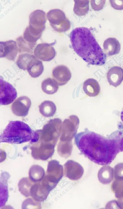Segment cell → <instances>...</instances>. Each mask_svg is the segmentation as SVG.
<instances>
[{
	"instance_id": "cell-1",
	"label": "cell",
	"mask_w": 123,
	"mask_h": 209,
	"mask_svg": "<svg viewBox=\"0 0 123 209\" xmlns=\"http://www.w3.org/2000/svg\"><path fill=\"white\" fill-rule=\"evenodd\" d=\"M74 141L81 153L98 164H109L116 156L117 145L110 135L105 137L86 128L75 134Z\"/></svg>"
},
{
	"instance_id": "cell-2",
	"label": "cell",
	"mask_w": 123,
	"mask_h": 209,
	"mask_svg": "<svg viewBox=\"0 0 123 209\" xmlns=\"http://www.w3.org/2000/svg\"><path fill=\"white\" fill-rule=\"evenodd\" d=\"M70 38L74 51L86 62L98 66L105 63L106 55L89 29L76 28L71 32Z\"/></svg>"
},
{
	"instance_id": "cell-3",
	"label": "cell",
	"mask_w": 123,
	"mask_h": 209,
	"mask_svg": "<svg viewBox=\"0 0 123 209\" xmlns=\"http://www.w3.org/2000/svg\"><path fill=\"white\" fill-rule=\"evenodd\" d=\"M62 122L59 118L50 120L42 129L36 131L38 135L37 142L31 143V154L36 160H45L53 154L54 148L61 134Z\"/></svg>"
},
{
	"instance_id": "cell-4",
	"label": "cell",
	"mask_w": 123,
	"mask_h": 209,
	"mask_svg": "<svg viewBox=\"0 0 123 209\" xmlns=\"http://www.w3.org/2000/svg\"><path fill=\"white\" fill-rule=\"evenodd\" d=\"M0 142L18 144L29 141L31 143L37 141L38 133L23 122L11 121L0 136Z\"/></svg>"
},
{
	"instance_id": "cell-5",
	"label": "cell",
	"mask_w": 123,
	"mask_h": 209,
	"mask_svg": "<svg viewBox=\"0 0 123 209\" xmlns=\"http://www.w3.org/2000/svg\"><path fill=\"white\" fill-rule=\"evenodd\" d=\"M46 20L45 13L43 11L37 10L32 12L29 16V25L24 32L26 38L31 42H36L45 28Z\"/></svg>"
},
{
	"instance_id": "cell-6",
	"label": "cell",
	"mask_w": 123,
	"mask_h": 209,
	"mask_svg": "<svg viewBox=\"0 0 123 209\" xmlns=\"http://www.w3.org/2000/svg\"><path fill=\"white\" fill-rule=\"evenodd\" d=\"M46 16L50 25L56 31L64 32L69 29L70 22L61 10L58 9L50 10L47 13Z\"/></svg>"
},
{
	"instance_id": "cell-7",
	"label": "cell",
	"mask_w": 123,
	"mask_h": 209,
	"mask_svg": "<svg viewBox=\"0 0 123 209\" xmlns=\"http://www.w3.org/2000/svg\"><path fill=\"white\" fill-rule=\"evenodd\" d=\"M0 103L1 105L10 104L17 97L16 89L10 83L0 79Z\"/></svg>"
},
{
	"instance_id": "cell-8",
	"label": "cell",
	"mask_w": 123,
	"mask_h": 209,
	"mask_svg": "<svg viewBox=\"0 0 123 209\" xmlns=\"http://www.w3.org/2000/svg\"><path fill=\"white\" fill-rule=\"evenodd\" d=\"M64 176L71 180H79L84 173V170L82 166L73 160H68L64 165Z\"/></svg>"
},
{
	"instance_id": "cell-9",
	"label": "cell",
	"mask_w": 123,
	"mask_h": 209,
	"mask_svg": "<svg viewBox=\"0 0 123 209\" xmlns=\"http://www.w3.org/2000/svg\"><path fill=\"white\" fill-rule=\"evenodd\" d=\"M46 175L45 176L50 182L57 184L63 176L62 165L56 160H52L48 164Z\"/></svg>"
},
{
	"instance_id": "cell-10",
	"label": "cell",
	"mask_w": 123,
	"mask_h": 209,
	"mask_svg": "<svg viewBox=\"0 0 123 209\" xmlns=\"http://www.w3.org/2000/svg\"><path fill=\"white\" fill-rule=\"evenodd\" d=\"M35 57L43 61H49L55 57L56 52L51 44H39L35 47L34 51Z\"/></svg>"
},
{
	"instance_id": "cell-11",
	"label": "cell",
	"mask_w": 123,
	"mask_h": 209,
	"mask_svg": "<svg viewBox=\"0 0 123 209\" xmlns=\"http://www.w3.org/2000/svg\"><path fill=\"white\" fill-rule=\"evenodd\" d=\"M31 101L26 96H22L17 98L12 103L11 109L17 116L25 117L28 114L31 105Z\"/></svg>"
},
{
	"instance_id": "cell-12",
	"label": "cell",
	"mask_w": 123,
	"mask_h": 209,
	"mask_svg": "<svg viewBox=\"0 0 123 209\" xmlns=\"http://www.w3.org/2000/svg\"><path fill=\"white\" fill-rule=\"evenodd\" d=\"M0 57H5L8 60L15 61L19 49L16 41L10 40L0 41Z\"/></svg>"
},
{
	"instance_id": "cell-13",
	"label": "cell",
	"mask_w": 123,
	"mask_h": 209,
	"mask_svg": "<svg viewBox=\"0 0 123 209\" xmlns=\"http://www.w3.org/2000/svg\"><path fill=\"white\" fill-rule=\"evenodd\" d=\"M52 76L59 86L66 84L71 79L72 74L68 68L64 65H58L53 70Z\"/></svg>"
},
{
	"instance_id": "cell-14",
	"label": "cell",
	"mask_w": 123,
	"mask_h": 209,
	"mask_svg": "<svg viewBox=\"0 0 123 209\" xmlns=\"http://www.w3.org/2000/svg\"><path fill=\"white\" fill-rule=\"evenodd\" d=\"M51 190L41 181L35 183L32 186L30 190V196L36 201L43 202L46 199Z\"/></svg>"
},
{
	"instance_id": "cell-15",
	"label": "cell",
	"mask_w": 123,
	"mask_h": 209,
	"mask_svg": "<svg viewBox=\"0 0 123 209\" xmlns=\"http://www.w3.org/2000/svg\"><path fill=\"white\" fill-rule=\"evenodd\" d=\"M79 124V120L77 116L72 115L69 116L68 118L65 119L62 123V135H72L73 137L75 135Z\"/></svg>"
},
{
	"instance_id": "cell-16",
	"label": "cell",
	"mask_w": 123,
	"mask_h": 209,
	"mask_svg": "<svg viewBox=\"0 0 123 209\" xmlns=\"http://www.w3.org/2000/svg\"><path fill=\"white\" fill-rule=\"evenodd\" d=\"M107 78L110 85L117 87L123 81V69L118 66L111 67L107 73Z\"/></svg>"
},
{
	"instance_id": "cell-17",
	"label": "cell",
	"mask_w": 123,
	"mask_h": 209,
	"mask_svg": "<svg viewBox=\"0 0 123 209\" xmlns=\"http://www.w3.org/2000/svg\"><path fill=\"white\" fill-rule=\"evenodd\" d=\"M83 89L87 95L90 97H94L98 95L100 89L98 81L94 79L90 78L84 81Z\"/></svg>"
},
{
	"instance_id": "cell-18",
	"label": "cell",
	"mask_w": 123,
	"mask_h": 209,
	"mask_svg": "<svg viewBox=\"0 0 123 209\" xmlns=\"http://www.w3.org/2000/svg\"><path fill=\"white\" fill-rule=\"evenodd\" d=\"M103 46L105 52L109 56L118 54L121 49L119 42L115 38H109L106 39L104 41Z\"/></svg>"
},
{
	"instance_id": "cell-19",
	"label": "cell",
	"mask_w": 123,
	"mask_h": 209,
	"mask_svg": "<svg viewBox=\"0 0 123 209\" xmlns=\"http://www.w3.org/2000/svg\"><path fill=\"white\" fill-rule=\"evenodd\" d=\"M114 169L108 165L103 166L99 170L98 177L99 182L104 184L110 183L113 180Z\"/></svg>"
},
{
	"instance_id": "cell-20",
	"label": "cell",
	"mask_w": 123,
	"mask_h": 209,
	"mask_svg": "<svg viewBox=\"0 0 123 209\" xmlns=\"http://www.w3.org/2000/svg\"><path fill=\"white\" fill-rule=\"evenodd\" d=\"M45 172L44 169L38 165H33L30 167L29 172L30 180L36 183L41 181L44 177Z\"/></svg>"
},
{
	"instance_id": "cell-21",
	"label": "cell",
	"mask_w": 123,
	"mask_h": 209,
	"mask_svg": "<svg viewBox=\"0 0 123 209\" xmlns=\"http://www.w3.org/2000/svg\"><path fill=\"white\" fill-rule=\"evenodd\" d=\"M41 114L45 117L53 116L55 114L56 108L55 103L49 101H45L42 102L39 106Z\"/></svg>"
},
{
	"instance_id": "cell-22",
	"label": "cell",
	"mask_w": 123,
	"mask_h": 209,
	"mask_svg": "<svg viewBox=\"0 0 123 209\" xmlns=\"http://www.w3.org/2000/svg\"><path fill=\"white\" fill-rule=\"evenodd\" d=\"M43 70L42 62L36 58L30 63L27 70L32 77L37 78L42 74Z\"/></svg>"
},
{
	"instance_id": "cell-23",
	"label": "cell",
	"mask_w": 123,
	"mask_h": 209,
	"mask_svg": "<svg viewBox=\"0 0 123 209\" xmlns=\"http://www.w3.org/2000/svg\"><path fill=\"white\" fill-rule=\"evenodd\" d=\"M59 85L53 79L48 78L44 80L42 83L41 88L43 91L49 95L55 94L57 91Z\"/></svg>"
},
{
	"instance_id": "cell-24",
	"label": "cell",
	"mask_w": 123,
	"mask_h": 209,
	"mask_svg": "<svg viewBox=\"0 0 123 209\" xmlns=\"http://www.w3.org/2000/svg\"><path fill=\"white\" fill-rule=\"evenodd\" d=\"M36 58L33 55L23 53L19 55L17 60L16 64L20 69L26 70L30 63Z\"/></svg>"
},
{
	"instance_id": "cell-25",
	"label": "cell",
	"mask_w": 123,
	"mask_h": 209,
	"mask_svg": "<svg viewBox=\"0 0 123 209\" xmlns=\"http://www.w3.org/2000/svg\"><path fill=\"white\" fill-rule=\"evenodd\" d=\"M34 183L28 177L23 178L20 180L18 184L19 190L26 197L30 196L31 189Z\"/></svg>"
},
{
	"instance_id": "cell-26",
	"label": "cell",
	"mask_w": 123,
	"mask_h": 209,
	"mask_svg": "<svg viewBox=\"0 0 123 209\" xmlns=\"http://www.w3.org/2000/svg\"><path fill=\"white\" fill-rule=\"evenodd\" d=\"M75 2L74 11L79 16L85 15L89 10L88 0H74Z\"/></svg>"
},
{
	"instance_id": "cell-27",
	"label": "cell",
	"mask_w": 123,
	"mask_h": 209,
	"mask_svg": "<svg viewBox=\"0 0 123 209\" xmlns=\"http://www.w3.org/2000/svg\"><path fill=\"white\" fill-rule=\"evenodd\" d=\"M19 47V53L22 52H29L31 51L35 44L29 43L26 41L22 37H19L16 39Z\"/></svg>"
},
{
	"instance_id": "cell-28",
	"label": "cell",
	"mask_w": 123,
	"mask_h": 209,
	"mask_svg": "<svg viewBox=\"0 0 123 209\" xmlns=\"http://www.w3.org/2000/svg\"><path fill=\"white\" fill-rule=\"evenodd\" d=\"M111 189L118 199L123 198V180H116L113 182Z\"/></svg>"
},
{
	"instance_id": "cell-29",
	"label": "cell",
	"mask_w": 123,
	"mask_h": 209,
	"mask_svg": "<svg viewBox=\"0 0 123 209\" xmlns=\"http://www.w3.org/2000/svg\"><path fill=\"white\" fill-rule=\"evenodd\" d=\"M41 204L40 202L36 201L33 198H28L22 203V209H40Z\"/></svg>"
},
{
	"instance_id": "cell-30",
	"label": "cell",
	"mask_w": 123,
	"mask_h": 209,
	"mask_svg": "<svg viewBox=\"0 0 123 209\" xmlns=\"http://www.w3.org/2000/svg\"><path fill=\"white\" fill-rule=\"evenodd\" d=\"M114 178L116 180H123V163L117 165L114 170Z\"/></svg>"
},
{
	"instance_id": "cell-31",
	"label": "cell",
	"mask_w": 123,
	"mask_h": 209,
	"mask_svg": "<svg viewBox=\"0 0 123 209\" xmlns=\"http://www.w3.org/2000/svg\"><path fill=\"white\" fill-rule=\"evenodd\" d=\"M112 6L114 9L121 10L123 9V0H110Z\"/></svg>"
},
{
	"instance_id": "cell-32",
	"label": "cell",
	"mask_w": 123,
	"mask_h": 209,
	"mask_svg": "<svg viewBox=\"0 0 123 209\" xmlns=\"http://www.w3.org/2000/svg\"><path fill=\"white\" fill-rule=\"evenodd\" d=\"M96 2L92 3V7L94 10H99L103 7L105 2V0H96Z\"/></svg>"
},
{
	"instance_id": "cell-33",
	"label": "cell",
	"mask_w": 123,
	"mask_h": 209,
	"mask_svg": "<svg viewBox=\"0 0 123 209\" xmlns=\"http://www.w3.org/2000/svg\"><path fill=\"white\" fill-rule=\"evenodd\" d=\"M120 209H123V198L118 199L117 201Z\"/></svg>"
},
{
	"instance_id": "cell-34",
	"label": "cell",
	"mask_w": 123,
	"mask_h": 209,
	"mask_svg": "<svg viewBox=\"0 0 123 209\" xmlns=\"http://www.w3.org/2000/svg\"><path fill=\"white\" fill-rule=\"evenodd\" d=\"M120 116L121 120L123 123V108L121 112Z\"/></svg>"
}]
</instances>
